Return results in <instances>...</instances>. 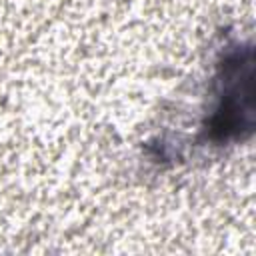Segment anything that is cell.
Listing matches in <instances>:
<instances>
[{"label": "cell", "instance_id": "1", "mask_svg": "<svg viewBox=\"0 0 256 256\" xmlns=\"http://www.w3.org/2000/svg\"><path fill=\"white\" fill-rule=\"evenodd\" d=\"M216 102L202 128L204 142L226 144L252 132V48L230 46L216 72Z\"/></svg>", "mask_w": 256, "mask_h": 256}]
</instances>
